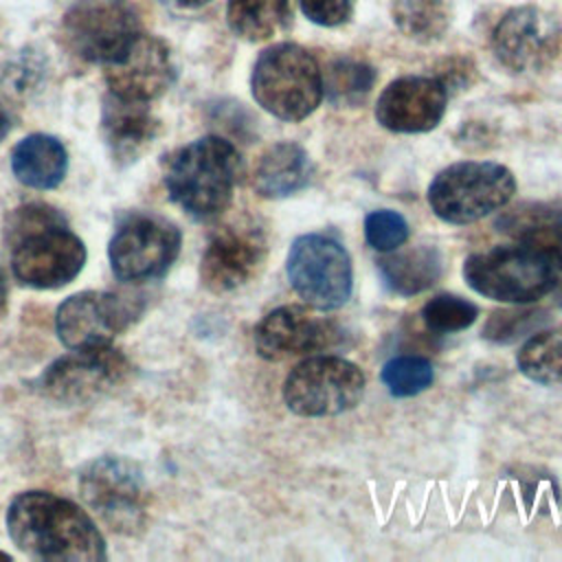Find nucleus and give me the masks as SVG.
<instances>
[{
  "mask_svg": "<svg viewBox=\"0 0 562 562\" xmlns=\"http://www.w3.org/2000/svg\"><path fill=\"white\" fill-rule=\"evenodd\" d=\"M555 301H558V305L562 307V285L558 288V294H555Z\"/></svg>",
  "mask_w": 562,
  "mask_h": 562,
  "instance_id": "obj_36",
  "label": "nucleus"
},
{
  "mask_svg": "<svg viewBox=\"0 0 562 562\" xmlns=\"http://www.w3.org/2000/svg\"><path fill=\"white\" fill-rule=\"evenodd\" d=\"M0 558H9V555H7V553H2V551H0Z\"/></svg>",
  "mask_w": 562,
  "mask_h": 562,
  "instance_id": "obj_37",
  "label": "nucleus"
},
{
  "mask_svg": "<svg viewBox=\"0 0 562 562\" xmlns=\"http://www.w3.org/2000/svg\"><path fill=\"white\" fill-rule=\"evenodd\" d=\"M101 127L112 160L125 167L138 160L151 145L158 132V121L147 101L123 99L110 92L103 101Z\"/></svg>",
  "mask_w": 562,
  "mask_h": 562,
  "instance_id": "obj_19",
  "label": "nucleus"
},
{
  "mask_svg": "<svg viewBox=\"0 0 562 562\" xmlns=\"http://www.w3.org/2000/svg\"><path fill=\"white\" fill-rule=\"evenodd\" d=\"M446 86L435 77H402L391 81L375 105V119L391 132H428L446 110Z\"/></svg>",
  "mask_w": 562,
  "mask_h": 562,
  "instance_id": "obj_16",
  "label": "nucleus"
},
{
  "mask_svg": "<svg viewBox=\"0 0 562 562\" xmlns=\"http://www.w3.org/2000/svg\"><path fill=\"white\" fill-rule=\"evenodd\" d=\"M206 2H211V0H178V4L189 7V9H193V7H202V4H206Z\"/></svg>",
  "mask_w": 562,
  "mask_h": 562,
  "instance_id": "obj_35",
  "label": "nucleus"
},
{
  "mask_svg": "<svg viewBox=\"0 0 562 562\" xmlns=\"http://www.w3.org/2000/svg\"><path fill=\"white\" fill-rule=\"evenodd\" d=\"M516 191L512 171L498 162H454L428 187V204L450 224H470L503 209Z\"/></svg>",
  "mask_w": 562,
  "mask_h": 562,
  "instance_id": "obj_5",
  "label": "nucleus"
},
{
  "mask_svg": "<svg viewBox=\"0 0 562 562\" xmlns=\"http://www.w3.org/2000/svg\"><path fill=\"white\" fill-rule=\"evenodd\" d=\"M239 173L237 149L220 136L198 138L165 160L169 198L198 220L215 217L228 206Z\"/></svg>",
  "mask_w": 562,
  "mask_h": 562,
  "instance_id": "obj_3",
  "label": "nucleus"
},
{
  "mask_svg": "<svg viewBox=\"0 0 562 562\" xmlns=\"http://www.w3.org/2000/svg\"><path fill=\"white\" fill-rule=\"evenodd\" d=\"M4 305H7V281H4V274L0 270V314L4 312Z\"/></svg>",
  "mask_w": 562,
  "mask_h": 562,
  "instance_id": "obj_34",
  "label": "nucleus"
},
{
  "mask_svg": "<svg viewBox=\"0 0 562 562\" xmlns=\"http://www.w3.org/2000/svg\"><path fill=\"white\" fill-rule=\"evenodd\" d=\"M373 81L375 72L367 64L353 59H338L327 68V75L323 79V94H327L331 103L353 105L369 94Z\"/></svg>",
  "mask_w": 562,
  "mask_h": 562,
  "instance_id": "obj_26",
  "label": "nucleus"
},
{
  "mask_svg": "<svg viewBox=\"0 0 562 562\" xmlns=\"http://www.w3.org/2000/svg\"><path fill=\"white\" fill-rule=\"evenodd\" d=\"M516 362L533 382L562 384V325L533 334L520 347Z\"/></svg>",
  "mask_w": 562,
  "mask_h": 562,
  "instance_id": "obj_25",
  "label": "nucleus"
},
{
  "mask_svg": "<svg viewBox=\"0 0 562 562\" xmlns=\"http://www.w3.org/2000/svg\"><path fill=\"white\" fill-rule=\"evenodd\" d=\"M143 312L136 299L116 292H77L55 314V331L68 349L110 345Z\"/></svg>",
  "mask_w": 562,
  "mask_h": 562,
  "instance_id": "obj_13",
  "label": "nucleus"
},
{
  "mask_svg": "<svg viewBox=\"0 0 562 562\" xmlns=\"http://www.w3.org/2000/svg\"><path fill=\"white\" fill-rule=\"evenodd\" d=\"M393 20L402 33L422 42L439 37L448 24L441 0H395Z\"/></svg>",
  "mask_w": 562,
  "mask_h": 562,
  "instance_id": "obj_27",
  "label": "nucleus"
},
{
  "mask_svg": "<svg viewBox=\"0 0 562 562\" xmlns=\"http://www.w3.org/2000/svg\"><path fill=\"white\" fill-rule=\"evenodd\" d=\"M83 503L116 533H138L149 514V490L143 472L127 459L101 457L92 461L81 479Z\"/></svg>",
  "mask_w": 562,
  "mask_h": 562,
  "instance_id": "obj_8",
  "label": "nucleus"
},
{
  "mask_svg": "<svg viewBox=\"0 0 562 562\" xmlns=\"http://www.w3.org/2000/svg\"><path fill=\"white\" fill-rule=\"evenodd\" d=\"M544 321L547 314L540 310H501L487 318L483 336L494 342H512Z\"/></svg>",
  "mask_w": 562,
  "mask_h": 562,
  "instance_id": "obj_30",
  "label": "nucleus"
},
{
  "mask_svg": "<svg viewBox=\"0 0 562 562\" xmlns=\"http://www.w3.org/2000/svg\"><path fill=\"white\" fill-rule=\"evenodd\" d=\"M266 259V241L255 228H222L200 261L202 285L211 292H231L248 283Z\"/></svg>",
  "mask_w": 562,
  "mask_h": 562,
  "instance_id": "obj_15",
  "label": "nucleus"
},
{
  "mask_svg": "<svg viewBox=\"0 0 562 562\" xmlns=\"http://www.w3.org/2000/svg\"><path fill=\"white\" fill-rule=\"evenodd\" d=\"M11 540L29 558L44 562H99L105 542L92 518L50 492H22L7 509Z\"/></svg>",
  "mask_w": 562,
  "mask_h": 562,
  "instance_id": "obj_1",
  "label": "nucleus"
},
{
  "mask_svg": "<svg viewBox=\"0 0 562 562\" xmlns=\"http://www.w3.org/2000/svg\"><path fill=\"white\" fill-rule=\"evenodd\" d=\"M336 329L331 323L312 316L305 307L283 305L261 318L255 329V347L266 360H285L331 345Z\"/></svg>",
  "mask_w": 562,
  "mask_h": 562,
  "instance_id": "obj_18",
  "label": "nucleus"
},
{
  "mask_svg": "<svg viewBox=\"0 0 562 562\" xmlns=\"http://www.w3.org/2000/svg\"><path fill=\"white\" fill-rule=\"evenodd\" d=\"M364 393V373L338 356H314L299 362L285 378L283 400L303 417L340 415Z\"/></svg>",
  "mask_w": 562,
  "mask_h": 562,
  "instance_id": "obj_9",
  "label": "nucleus"
},
{
  "mask_svg": "<svg viewBox=\"0 0 562 562\" xmlns=\"http://www.w3.org/2000/svg\"><path fill=\"white\" fill-rule=\"evenodd\" d=\"M364 237L371 248L380 252H391L408 239V224L395 211H373L364 220Z\"/></svg>",
  "mask_w": 562,
  "mask_h": 562,
  "instance_id": "obj_31",
  "label": "nucleus"
},
{
  "mask_svg": "<svg viewBox=\"0 0 562 562\" xmlns=\"http://www.w3.org/2000/svg\"><path fill=\"white\" fill-rule=\"evenodd\" d=\"M496 226L516 244L544 257L555 272L562 270V209L533 202L518 204L507 209Z\"/></svg>",
  "mask_w": 562,
  "mask_h": 562,
  "instance_id": "obj_20",
  "label": "nucleus"
},
{
  "mask_svg": "<svg viewBox=\"0 0 562 562\" xmlns=\"http://www.w3.org/2000/svg\"><path fill=\"white\" fill-rule=\"evenodd\" d=\"M310 178V158L296 143H277L257 160L252 184L263 198H285Z\"/></svg>",
  "mask_w": 562,
  "mask_h": 562,
  "instance_id": "obj_22",
  "label": "nucleus"
},
{
  "mask_svg": "<svg viewBox=\"0 0 562 562\" xmlns=\"http://www.w3.org/2000/svg\"><path fill=\"white\" fill-rule=\"evenodd\" d=\"M127 373V358L119 349L83 347L48 364L40 378V391L61 404H88L119 386Z\"/></svg>",
  "mask_w": 562,
  "mask_h": 562,
  "instance_id": "obj_12",
  "label": "nucleus"
},
{
  "mask_svg": "<svg viewBox=\"0 0 562 562\" xmlns=\"http://www.w3.org/2000/svg\"><path fill=\"white\" fill-rule=\"evenodd\" d=\"M13 127V116H11V110L0 101V140L7 138V134L11 132Z\"/></svg>",
  "mask_w": 562,
  "mask_h": 562,
  "instance_id": "obj_33",
  "label": "nucleus"
},
{
  "mask_svg": "<svg viewBox=\"0 0 562 562\" xmlns=\"http://www.w3.org/2000/svg\"><path fill=\"white\" fill-rule=\"evenodd\" d=\"M15 178L31 189H55L68 169V154L61 140L48 134L22 138L11 154Z\"/></svg>",
  "mask_w": 562,
  "mask_h": 562,
  "instance_id": "obj_21",
  "label": "nucleus"
},
{
  "mask_svg": "<svg viewBox=\"0 0 562 562\" xmlns=\"http://www.w3.org/2000/svg\"><path fill=\"white\" fill-rule=\"evenodd\" d=\"M301 11L321 26H338L351 15V0H299Z\"/></svg>",
  "mask_w": 562,
  "mask_h": 562,
  "instance_id": "obj_32",
  "label": "nucleus"
},
{
  "mask_svg": "<svg viewBox=\"0 0 562 562\" xmlns=\"http://www.w3.org/2000/svg\"><path fill=\"white\" fill-rule=\"evenodd\" d=\"M463 277L474 292L503 303H531L555 285V268L520 244L470 255Z\"/></svg>",
  "mask_w": 562,
  "mask_h": 562,
  "instance_id": "obj_6",
  "label": "nucleus"
},
{
  "mask_svg": "<svg viewBox=\"0 0 562 562\" xmlns=\"http://www.w3.org/2000/svg\"><path fill=\"white\" fill-rule=\"evenodd\" d=\"M288 279L310 307L336 310L351 294V259L327 235H301L290 246Z\"/></svg>",
  "mask_w": 562,
  "mask_h": 562,
  "instance_id": "obj_10",
  "label": "nucleus"
},
{
  "mask_svg": "<svg viewBox=\"0 0 562 562\" xmlns=\"http://www.w3.org/2000/svg\"><path fill=\"white\" fill-rule=\"evenodd\" d=\"M140 35V20L130 0H77L61 20L70 53L108 66L125 55Z\"/></svg>",
  "mask_w": 562,
  "mask_h": 562,
  "instance_id": "obj_7",
  "label": "nucleus"
},
{
  "mask_svg": "<svg viewBox=\"0 0 562 562\" xmlns=\"http://www.w3.org/2000/svg\"><path fill=\"white\" fill-rule=\"evenodd\" d=\"M180 231L156 215H130L112 235L108 257L121 281H149L162 277L180 252Z\"/></svg>",
  "mask_w": 562,
  "mask_h": 562,
  "instance_id": "obj_11",
  "label": "nucleus"
},
{
  "mask_svg": "<svg viewBox=\"0 0 562 562\" xmlns=\"http://www.w3.org/2000/svg\"><path fill=\"white\" fill-rule=\"evenodd\" d=\"M382 382L395 397L422 393L432 382V367L422 356H397L382 367Z\"/></svg>",
  "mask_w": 562,
  "mask_h": 562,
  "instance_id": "obj_28",
  "label": "nucleus"
},
{
  "mask_svg": "<svg viewBox=\"0 0 562 562\" xmlns=\"http://www.w3.org/2000/svg\"><path fill=\"white\" fill-rule=\"evenodd\" d=\"M378 272L384 285L402 296H413L428 290L441 274V257L432 246H415L391 250L378 261Z\"/></svg>",
  "mask_w": 562,
  "mask_h": 562,
  "instance_id": "obj_23",
  "label": "nucleus"
},
{
  "mask_svg": "<svg viewBox=\"0 0 562 562\" xmlns=\"http://www.w3.org/2000/svg\"><path fill=\"white\" fill-rule=\"evenodd\" d=\"M4 228L11 268L22 285L55 290L81 272L86 246L59 211L46 204H26L9 215Z\"/></svg>",
  "mask_w": 562,
  "mask_h": 562,
  "instance_id": "obj_2",
  "label": "nucleus"
},
{
  "mask_svg": "<svg viewBox=\"0 0 562 562\" xmlns=\"http://www.w3.org/2000/svg\"><path fill=\"white\" fill-rule=\"evenodd\" d=\"M290 0H228L226 20L235 35L263 42L290 24Z\"/></svg>",
  "mask_w": 562,
  "mask_h": 562,
  "instance_id": "obj_24",
  "label": "nucleus"
},
{
  "mask_svg": "<svg viewBox=\"0 0 562 562\" xmlns=\"http://www.w3.org/2000/svg\"><path fill=\"white\" fill-rule=\"evenodd\" d=\"M422 316L432 331L450 334L470 327L476 321L479 310L465 299L452 294H437L424 305Z\"/></svg>",
  "mask_w": 562,
  "mask_h": 562,
  "instance_id": "obj_29",
  "label": "nucleus"
},
{
  "mask_svg": "<svg viewBox=\"0 0 562 562\" xmlns=\"http://www.w3.org/2000/svg\"><path fill=\"white\" fill-rule=\"evenodd\" d=\"M103 68L112 94L147 103L165 94L176 79L169 46L147 33H140L123 57Z\"/></svg>",
  "mask_w": 562,
  "mask_h": 562,
  "instance_id": "obj_14",
  "label": "nucleus"
},
{
  "mask_svg": "<svg viewBox=\"0 0 562 562\" xmlns=\"http://www.w3.org/2000/svg\"><path fill=\"white\" fill-rule=\"evenodd\" d=\"M250 88L255 101L272 116L301 121L323 99V75L305 48L283 42L257 57Z\"/></svg>",
  "mask_w": 562,
  "mask_h": 562,
  "instance_id": "obj_4",
  "label": "nucleus"
},
{
  "mask_svg": "<svg viewBox=\"0 0 562 562\" xmlns=\"http://www.w3.org/2000/svg\"><path fill=\"white\" fill-rule=\"evenodd\" d=\"M558 26L536 7H518L501 18L492 46L498 61L516 72L536 70L555 50Z\"/></svg>",
  "mask_w": 562,
  "mask_h": 562,
  "instance_id": "obj_17",
  "label": "nucleus"
}]
</instances>
